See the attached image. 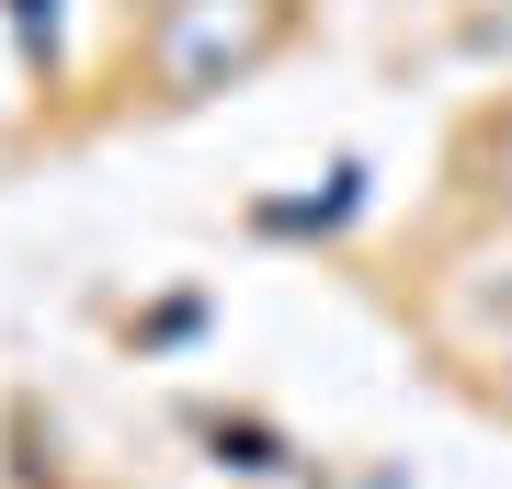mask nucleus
Listing matches in <instances>:
<instances>
[{"instance_id": "f257e3e1", "label": "nucleus", "mask_w": 512, "mask_h": 489, "mask_svg": "<svg viewBox=\"0 0 512 489\" xmlns=\"http://www.w3.org/2000/svg\"><path fill=\"white\" fill-rule=\"evenodd\" d=\"M217 46H228V57L251 46V12H183V35H171V80L194 91V80H205V57H217Z\"/></svg>"}]
</instances>
